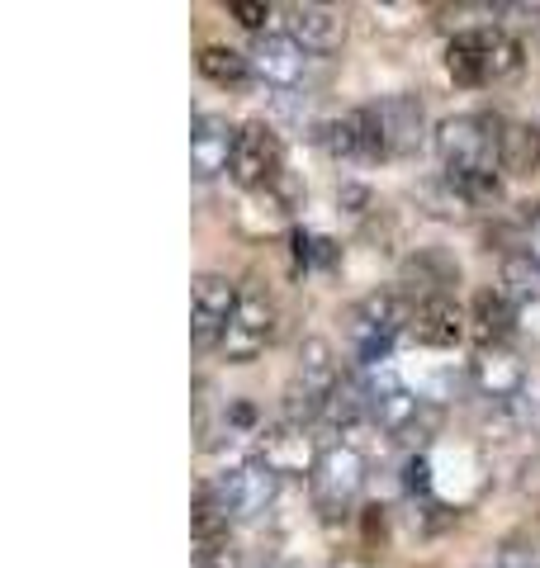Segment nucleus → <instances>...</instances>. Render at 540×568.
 I'll return each mask as SVG.
<instances>
[{
	"mask_svg": "<svg viewBox=\"0 0 540 568\" xmlns=\"http://www.w3.org/2000/svg\"><path fill=\"white\" fill-rule=\"evenodd\" d=\"M190 568H237V550L223 545V550H199L190 554Z\"/></svg>",
	"mask_w": 540,
	"mask_h": 568,
	"instance_id": "obj_26",
	"label": "nucleus"
},
{
	"mask_svg": "<svg viewBox=\"0 0 540 568\" xmlns=\"http://www.w3.org/2000/svg\"><path fill=\"white\" fill-rule=\"evenodd\" d=\"M323 450L327 445L313 441L308 426H294V422L266 426V431L256 436V460L266 464L270 474H280V479H294V474H308V479H313Z\"/></svg>",
	"mask_w": 540,
	"mask_h": 568,
	"instance_id": "obj_10",
	"label": "nucleus"
},
{
	"mask_svg": "<svg viewBox=\"0 0 540 568\" xmlns=\"http://www.w3.org/2000/svg\"><path fill=\"white\" fill-rule=\"evenodd\" d=\"M408 337L422 341V346H436V351H450V346H460L469 337V313L455 299H422Z\"/></svg>",
	"mask_w": 540,
	"mask_h": 568,
	"instance_id": "obj_15",
	"label": "nucleus"
},
{
	"mask_svg": "<svg viewBox=\"0 0 540 568\" xmlns=\"http://www.w3.org/2000/svg\"><path fill=\"white\" fill-rule=\"evenodd\" d=\"M498 161L507 176H536L540 171V128L536 124H503L498 138Z\"/></svg>",
	"mask_w": 540,
	"mask_h": 568,
	"instance_id": "obj_19",
	"label": "nucleus"
},
{
	"mask_svg": "<svg viewBox=\"0 0 540 568\" xmlns=\"http://www.w3.org/2000/svg\"><path fill=\"white\" fill-rule=\"evenodd\" d=\"M365 483H370V460L356 445H327L313 479H308V497H313V507H318L327 526H337V521L356 512Z\"/></svg>",
	"mask_w": 540,
	"mask_h": 568,
	"instance_id": "obj_4",
	"label": "nucleus"
},
{
	"mask_svg": "<svg viewBox=\"0 0 540 568\" xmlns=\"http://www.w3.org/2000/svg\"><path fill=\"white\" fill-rule=\"evenodd\" d=\"M522 247L531 261H540V209L536 213H526V237H522Z\"/></svg>",
	"mask_w": 540,
	"mask_h": 568,
	"instance_id": "obj_27",
	"label": "nucleus"
},
{
	"mask_svg": "<svg viewBox=\"0 0 540 568\" xmlns=\"http://www.w3.org/2000/svg\"><path fill=\"white\" fill-rule=\"evenodd\" d=\"M285 34L308 53H337L346 43V15L332 5H289Z\"/></svg>",
	"mask_w": 540,
	"mask_h": 568,
	"instance_id": "obj_14",
	"label": "nucleus"
},
{
	"mask_svg": "<svg viewBox=\"0 0 540 568\" xmlns=\"http://www.w3.org/2000/svg\"><path fill=\"white\" fill-rule=\"evenodd\" d=\"M337 384H342V365H337L332 346H327L323 337H308L304 346H299L294 374H289V384H285V422L313 426L327 412Z\"/></svg>",
	"mask_w": 540,
	"mask_h": 568,
	"instance_id": "obj_3",
	"label": "nucleus"
},
{
	"mask_svg": "<svg viewBox=\"0 0 540 568\" xmlns=\"http://www.w3.org/2000/svg\"><path fill=\"white\" fill-rule=\"evenodd\" d=\"M469 379H474V389L484 393V398H493V403H512L526 384V365L507 351V346H498V351H479L474 360H469Z\"/></svg>",
	"mask_w": 540,
	"mask_h": 568,
	"instance_id": "obj_17",
	"label": "nucleus"
},
{
	"mask_svg": "<svg viewBox=\"0 0 540 568\" xmlns=\"http://www.w3.org/2000/svg\"><path fill=\"white\" fill-rule=\"evenodd\" d=\"M503 294L517 303H540V261H531L526 251L503 256Z\"/></svg>",
	"mask_w": 540,
	"mask_h": 568,
	"instance_id": "obj_22",
	"label": "nucleus"
},
{
	"mask_svg": "<svg viewBox=\"0 0 540 568\" xmlns=\"http://www.w3.org/2000/svg\"><path fill=\"white\" fill-rule=\"evenodd\" d=\"M237 294L242 284L228 280V275H199L190 284V341L195 351H223V337H228V322L237 313Z\"/></svg>",
	"mask_w": 540,
	"mask_h": 568,
	"instance_id": "obj_7",
	"label": "nucleus"
},
{
	"mask_svg": "<svg viewBox=\"0 0 540 568\" xmlns=\"http://www.w3.org/2000/svg\"><path fill=\"white\" fill-rule=\"evenodd\" d=\"M228 15H233L242 29H252V34L261 38V34H266V24L275 19V5H270V0H233V5H228Z\"/></svg>",
	"mask_w": 540,
	"mask_h": 568,
	"instance_id": "obj_24",
	"label": "nucleus"
},
{
	"mask_svg": "<svg viewBox=\"0 0 540 568\" xmlns=\"http://www.w3.org/2000/svg\"><path fill=\"white\" fill-rule=\"evenodd\" d=\"M233 185L242 190H270L275 180L285 176V142H280V128L266 124V119H252L237 133V152H233Z\"/></svg>",
	"mask_w": 540,
	"mask_h": 568,
	"instance_id": "obj_9",
	"label": "nucleus"
},
{
	"mask_svg": "<svg viewBox=\"0 0 540 568\" xmlns=\"http://www.w3.org/2000/svg\"><path fill=\"white\" fill-rule=\"evenodd\" d=\"M403 488L408 493H427L432 488V464L422 460V455H413V460L403 464Z\"/></svg>",
	"mask_w": 540,
	"mask_h": 568,
	"instance_id": "obj_25",
	"label": "nucleus"
},
{
	"mask_svg": "<svg viewBox=\"0 0 540 568\" xmlns=\"http://www.w3.org/2000/svg\"><path fill=\"white\" fill-rule=\"evenodd\" d=\"M370 422L384 426L394 441L403 445H427L441 431V408L436 403H427V398H417L413 389H403V384H394V389H375L370 393Z\"/></svg>",
	"mask_w": 540,
	"mask_h": 568,
	"instance_id": "obj_8",
	"label": "nucleus"
},
{
	"mask_svg": "<svg viewBox=\"0 0 540 568\" xmlns=\"http://www.w3.org/2000/svg\"><path fill=\"white\" fill-rule=\"evenodd\" d=\"M498 138H503V119L498 114H455L446 124H436V152L450 180H484L498 176Z\"/></svg>",
	"mask_w": 540,
	"mask_h": 568,
	"instance_id": "obj_2",
	"label": "nucleus"
},
{
	"mask_svg": "<svg viewBox=\"0 0 540 568\" xmlns=\"http://www.w3.org/2000/svg\"><path fill=\"white\" fill-rule=\"evenodd\" d=\"M252 422H256L252 403H233V412H228V426H252Z\"/></svg>",
	"mask_w": 540,
	"mask_h": 568,
	"instance_id": "obj_29",
	"label": "nucleus"
},
{
	"mask_svg": "<svg viewBox=\"0 0 540 568\" xmlns=\"http://www.w3.org/2000/svg\"><path fill=\"white\" fill-rule=\"evenodd\" d=\"M517 332V308L503 289H479L469 299V337L479 341V351H498Z\"/></svg>",
	"mask_w": 540,
	"mask_h": 568,
	"instance_id": "obj_16",
	"label": "nucleus"
},
{
	"mask_svg": "<svg viewBox=\"0 0 540 568\" xmlns=\"http://www.w3.org/2000/svg\"><path fill=\"white\" fill-rule=\"evenodd\" d=\"M526 62V48L517 34H507L498 24H479V29H460L446 48V71L460 86H498L512 81Z\"/></svg>",
	"mask_w": 540,
	"mask_h": 568,
	"instance_id": "obj_1",
	"label": "nucleus"
},
{
	"mask_svg": "<svg viewBox=\"0 0 540 568\" xmlns=\"http://www.w3.org/2000/svg\"><path fill=\"white\" fill-rule=\"evenodd\" d=\"M195 67L204 81H214V86L223 90H237L252 81V57L237 53V48H223V43H209V48H199Z\"/></svg>",
	"mask_w": 540,
	"mask_h": 568,
	"instance_id": "obj_20",
	"label": "nucleus"
},
{
	"mask_svg": "<svg viewBox=\"0 0 540 568\" xmlns=\"http://www.w3.org/2000/svg\"><path fill=\"white\" fill-rule=\"evenodd\" d=\"M261 568H285V564H261Z\"/></svg>",
	"mask_w": 540,
	"mask_h": 568,
	"instance_id": "obj_30",
	"label": "nucleus"
},
{
	"mask_svg": "<svg viewBox=\"0 0 540 568\" xmlns=\"http://www.w3.org/2000/svg\"><path fill=\"white\" fill-rule=\"evenodd\" d=\"M237 133L242 128L228 124V114H199L195 124H190V176L214 180L223 171H233Z\"/></svg>",
	"mask_w": 540,
	"mask_h": 568,
	"instance_id": "obj_13",
	"label": "nucleus"
},
{
	"mask_svg": "<svg viewBox=\"0 0 540 568\" xmlns=\"http://www.w3.org/2000/svg\"><path fill=\"white\" fill-rule=\"evenodd\" d=\"M379 133H384V152L394 157H417L427 147V105L417 95H389L375 105Z\"/></svg>",
	"mask_w": 540,
	"mask_h": 568,
	"instance_id": "obj_12",
	"label": "nucleus"
},
{
	"mask_svg": "<svg viewBox=\"0 0 540 568\" xmlns=\"http://www.w3.org/2000/svg\"><path fill=\"white\" fill-rule=\"evenodd\" d=\"M280 337V303L261 280H247L237 294V313L223 337V360L228 365H252L270 341Z\"/></svg>",
	"mask_w": 540,
	"mask_h": 568,
	"instance_id": "obj_5",
	"label": "nucleus"
},
{
	"mask_svg": "<svg viewBox=\"0 0 540 568\" xmlns=\"http://www.w3.org/2000/svg\"><path fill=\"white\" fill-rule=\"evenodd\" d=\"M460 284V266L450 261L441 247H427L403 261V294H417L422 299H450V289Z\"/></svg>",
	"mask_w": 540,
	"mask_h": 568,
	"instance_id": "obj_18",
	"label": "nucleus"
},
{
	"mask_svg": "<svg viewBox=\"0 0 540 568\" xmlns=\"http://www.w3.org/2000/svg\"><path fill=\"white\" fill-rule=\"evenodd\" d=\"M199 493L209 497L228 521H252V516H261L270 502H275V493H280V474H270L261 460L233 464V469L214 474Z\"/></svg>",
	"mask_w": 540,
	"mask_h": 568,
	"instance_id": "obj_6",
	"label": "nucleus"
},
{
	"mask_svg": "<svg viewBox=\"0 0 540 568\" xmlns=\"http://www.w3.org/2000/svg\"><path fill=\"white\" fill-rule=\"evenodd\" d=\"M247 57H252L256 81L270 90H280V95H294V90L308 81V67H313V53L299 48L289 34H261Z\"/></svg>",
	"mask_w": 540,
	"mask_h": 568,
	"instance_id": "obj_11",
	"label": "nucleus"
},
{
	"mask_svg": "<svg viewBox=\"0 0 540 568\" xmlns=\"http://www.w3.org/2000/svg\"><path fill=\"white\" fill-rule=\"evenodd\" d=\"M342 204L360 218V213L370 209V190H360V185H346V190H342Z\"/></svg>",
	"mask_w": 540,
	"mask_h": 568,
	"instance_id": "obj_28",
	"label": "nucleus"
},
{
	"mask_svg": "<svg viewBox=\"0 0 540 568\" xmlns=\"http://www.w3.org/2000/svg\"><path fill=\"white\" fill-rule=\"evenodd\" d=\"M351 124H356V161H389V152H384V133H379V119H375V105L351 109Z\"/></svg>",
	"mask_w": 540,
	"mask_h": 568,
	"instance_id": "obj_23",
	"label": "nucleus"
},
{
	"mask_svg": "<svg viewBox=\"0 0 540 568\" xmlns=\"http://www.w3.org/2000/svg\"><path fill=\"white\" fill-rule=\"evenodd\" d=\"M365 417H370V389H365V379L351 370V374H342V384L332 393L323 422L332 426V431H351V426L365 422Z\"/></svg>",
	"mask_w": 540,
	"mask_h": 568,
	"instance_id": "obj_21",
	"label": "nucleus"
}]
</instances>
